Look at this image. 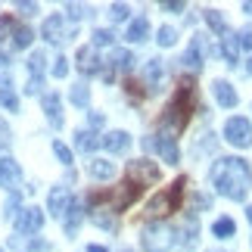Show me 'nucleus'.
Returning a JSON list of instances; mask_svg holds the SVG:
<instances>
[{
    "label": "nucleus",
    "instance_id": "nucleus-20",
    "mask_svg": "<svg viewBox=\"0 0 252 252\" xmlns=\"http://www.w3.org/2000/svg\"><path fill=\"white\" fill-rule=\"evenodd\" d=\"M134 63H137V60H134V53L131 50H112V56H109V69H106V72H128V69H134Z\"/></svg>",
    "mask_w": 252,
    "mask_h": 252
},
{
    "label": "nucleus",
    "instance_id": "nucleus-28",
    "mask_svg": "<svg viewBox=\"0 0 252 252\" xmlns=\"http://www.w3.org/2000/svg\"><path fill=\"white\" fill-rule=\"evenodd\" d=\"M206 22L212 32H218V34H227V22H224V16L218 13V9H206Z\"/></svg>",
    "mask_w": 252,
    "mask_h": 252
},
{
    "label": "nucleus",
    "instance_id": "nucleus-13",
    "mask_svg": "<svg viewBox=\"0 0 252 252\" xmlns=\"http://www.w3.org/2000/svg\"><path fill=\"white\" fill-rule=\"evenodd\" d=\"M147 150H159L162 159H165L168 165H174V162H178V143H174V137H165V134H162L159 140L147 137Z\"/></svg>",
    "mask_w": 252,
    "mask_h": 252
},
{
    "label": "nucleus",
    "instance_id": "nucleus-4",
    "mask_svg": "<svg viewBox=\"0 0 252 252\" xmlns=\"http://www.w3.org/2000/svg\"><path fill=\"white\" fill-rule=\"evenodd\" d=\"M178 234L165 224V221H153V224L143 227V234H140V246L147 249V252H168L178 240H174Z\"/></svg>",
    "mask_w": 252,
    "mask_h": 252
},
{
    "label": "nucleus",
    "instance_id": "nucleus-9",
    "mask_svg": "<svg viewBox=\"0 0 252 252\" xmlns=\"http://www.w3.org/2000/svg\"><path fill=\"white\" fill-rule=\"evenodd\" d=\"M22 181V168H19L16 159L0 156V187L3 190H16V184Z\"/></svg>",
    "mask_w": 252,
    "mask_h": 252
},
{
    "label": "nucleus",
    "instance_id": "nucleus-5",
    "mask_svg": "<svg viewBox=\"0 0 252 252\" xmlns=\"http://www.w3.org/2000/svg\"><path fill=\"white\" fill-rule=\"evenodd\" d=\"M224 137L230 147H240V150H249L252 147V122L243 119V115H234V119L224 122Z\"/></svg>",
    "mask_w": 252,
    "mask_h": 252
},
{
    "label": "nucleus",
    "instance_id": "nucleus-41",
    "mask_svg": "<svg viewBox=\"0 0 252 252\" xmlns=\"http://www.w3.org/2000/svg\"><path fill=\"white\" fill-rule=\"evenodd\" d=\"M6 215H19V193H9V199H6Z\"/></svg>",
    "mask_w": 252,
    "mask_h": 252
},
{
    "label": "nucleus",
    "instance_id": "nucleus-7",
    "mask_svg": "<svg viewBox=\"0 0 252 252\" xmlns=\"http://www.w3.org/2000/svg\"><path fill=\"white\" fill-rule=\"evenodd\" d=\"M41 227H44V212L37 206L19 212V218H16V230H19V234H37Z\"/></svg>",
    "mask_w": 252,
    "mask_h": 252
},
{
    "label": "nucleus",
    "instance_id": "nucleus-35",
    "mask_svg": "<svg viewBox=\"0 0 252 252\" xmlns=\"http://www.w3.org/2000/svg\"><path fill=\"white\" fill-rule=\"evenodd\" d=\"M128 13H131V9L125 6V3H112V6H109V19H112V22H125V19H128Z\"/></svg>",
    "mask_w": 252,
    "mask_h": 252
},
{
    "label": "nucleus",
    "instance_id": "nucleus-3",
    "mask_svg": "<svg viewBox=\"0 0 252 252\" xmlns=\"http://www.w3.org/2000/svg\"><path fill=\"white\" fill-rule=\"evenodd\" d=\"M184 187H187V178H178L165 193L153 196L150 206H147V215L162 218V215H171V212H178V209H181V199H184Z\"/></svg>",
    "mask_w": 252,
    "mask_h": 252
},
{
    "label": "nucleus",
    "instance_id": "nucleus-12",
    "mask_svg": "<svg viewBox=\"0 0 252 252\" xmlns=\"http://www.w3.org/2000/svg\"><path fill=\"white\" fill-rule=\"evenodd\" d=\"M41 37L44 41H50V44H60L65 41V19L56 13L50 19H44V25H41Z\"/></svg>",
    "mask_w": 252,
    "mask_h": 252
},
{
    "label": "nucleus",
    "instance_id": "nucleus-36",
    "mask_svg": "<svg viewBox=\"0 0 252 252\" xmlns=\"http://www.w3.org/2000/svg\"><path fill=\"white\" fill-rule=\"evenodd\" d=\"M16 32V19L13 16H0V41H6V34Z\"/></svg>",
    "mask_w": 252,
    "mask_h": 252
},
{
    "label": "nucleus",
    "instance_id": "nucleus-37",
    "mask_svg": "<svg viewBox=\"0 0 252 252\" xmlns=\"http://www.w3.org/2000/svg\"><path fill=\"white\" fill-rule=\"evenodd\" d=\"M53 75H56V78H65V75H69V60H65V56H56V63H53Z\"/></svg>",
    "mask_w": 252,
    "mask_h": 252
},
{
    "label": "nucleus",
    "instance_id": "nucleus-44",
    "mask_svg": "<svg viewBox=\"0 0 252 252\" xmlns=\"http://www.w3.org/2000/svg\"><path fill=\"white\" fill-rule=\"evenodd\" d=\"M28 249H32V252H47V249H50V243H44V240H32Z\"/></svg>",
    "mask_w": 252,
    "mask_h": 252
},
{
    "label": "nucleus",
    "instance_id": "nucleus-25",
    "mask_svg": "<svg viewBox=\"0 0 252 252\" xmlns=\"http://www.w3.org/2000/svg\"><path fill=\"white\" fill-rule=\"evenodd\" d=\"M221 53H224L227 65H237V63H240V44H237V34H224V44H221Z\"/></svg>",
    "mask_w": 252,
    "mask_h": 252
},
{
    "label": "nucleus",
    "instance_id": "nucleus-2",
    "mask_svg": "<svg viewBox=\"0 0 252 252\" xmlns=\"http://www.w3.org/2000/svg\"><path fill=\"white\" fill-rule=\"evenodd\" d=\"M190 109H193V81H181L178 94L171 96V103L165 106V115H162V125L168 128L165 137H174L190 125Z\"/></svg>",
    "mask_w": 252,
    "mask_h": 252
},
{
    "label": "nucleus",
    "instance_id": "nucleus-42",
    "mask_svg": "<svg viewBox=\"0 0 252 252\" xmlns=\"http://www.w3.org/2000/svg\"><path fill=\"white\" fill-rule=\"evenodd\" d=\"M9 137H13V134H9V128H6V122L0 119V150H3V147H9Z\"/></svg>",
    "mask_w": 252,
    "mask_h": 252
},
{
    "label": "nucleus",
    "instance_id": "nucleus-46",
    "mask_svg": "<svg viewBox=\"0 0 252 252\" xmlns=\"http://www.w3.org/2000/svg\"><path fill=\"white\" fill-rule=\"evenodd\" d=\"M87 122H91V128H100V125H103V115H100V112H94Z\"/></svg>",
    "mask_w": 252,
    "mask_h": 252
},
{
    "label": "nucleus",
    "instance_id": "nucleus-21",
    "mask_svg": "<svg viewBox=\"0 0 252 252\" xmlns=\"http://www.w3.org/2000/svg\"><path fill=\"white\" fill-rule=\"evenodd\" d=\"M81 218H84V206H81L78 199H72L69 212H65V234H69V237H75V230H78Z\"/></svg>",
    "mask_w": 252,
    "mask_h": 252
},
{
    "label": "nucleus",
    "instance_id": "nucleus-32",
    "mask_svg": "<svg viewBox=\"0 0 252 252\" xmlns=\"http://www.w3.org/2000/svg\"><path fill=\"white\" fill-rule=\"evenodd\" d=\"M156 41H159L162 47H174V41H178V32H174L171 25H162V28H159V37H156Z\"/></svg>",
    "mask_w": 252,
    "mask_h": 252
},
{
    "label": "nucleus",
    "instance_id": "nucleus-54",
    "mask_svg": "<svg viewBox=\"0 0 252 252\" xmlns=\"http://www.w3.org/2000/svg\"><path fill=\"white\" fill-rule=\"evenodd\" d=\"M0 252H3V249H0Z\"/></svg>",
    "mask_w": 252,
    "mask_h": 252
},
{
    "label": "nucleus",
    "instance_id": "nucleus-47",
    "mask_svg": "<svg viewBox=\"0 0 252 252\" xmlns=\"http://www.w3.org/2000/svg\"><path fill=\"white\" fill-rule=\"evenodd\" d=\"M87 252H106V246H100V243H94V246H87Z\"/></svg>",
    "mask_w": 252,
    "mask_h": 252
},
{
    "label": "nucleus",
    "instance_id": "nucleus-11",
    "mask_svg": "<svg viewBox=\"0 0 252 252\" xmlns=\"http://www.w3.org/2000/svg\"><path fill=\"white\" fill-rule=\"evenodd\" d=\"M69 206H72V193H69V187H53V190H50V199H47V209H50V215L65 218Z\"/></svg>",
    "mask_w": 252,
    "mask_h": 252
},
{
    "label": "nucleus",
    "instance_id": "nucleus-18",
    "mask_svg": "<svg viewBox=\"0 0 252 252\" xmlns=\"http://www.w3.org/2000/svg\"><path fill=\"white\" fill-rule=\"evenodd\" d=\"M128 37L131 44H143L150 37V22H147V16H140V19H131V25H128Z\"/></svg>",
    "mask_w": 252,
    "mask_h": 252
},
{
    "label": "nucleus",
    "instance_id": "nucleus-49",
    "mask_svg": "<svg viewBox=\"0 0 252 252\" xmlns=\"http://www.w3.org/2000/svg\"><path fill=\"white\" fill-rule=\"evenodd\" d=\"M243 9H246V13H252V0H246V3H243Z\"/></svg>",
    "mask_w": 252,
    "mask_h": 252
},
{
    "label": "nucleus",
    "instance_id": "nucleus-27",
    "mask_svg": "<svg viewBox=\"0 0 252 252\" xmlns=\"http://www.w3.org/2000/svg\"><path fill=\"white\" fill-rule=\"evenodd\" d=\"M91 221L103 230H115V218L106 215V209H91Z\"/></svg>",
    "mask_w": 252,
    "mask_h": 252
},
{
    "label": "nucleus",
    "instance_id": "nucleus-8",
    "mask_svg": "<svg viewBox=\"0 0 252 252\" xmlns=\"http://www.w3.org/2000/svg\"><path fill=\"white\" fill-rule=\"evenodd\" d=\"M128 178L137 181V184H156L159 181V168L153 165L150 159H137V162L128 165Z\"/></svg>",
    "mask_w": 252,
    "mask_h": 252
},
{
    "label": "nucleus",
    "instance_id": "nucleus-53",
    "mask_svg": "<svg viewBox=\"0 0 252 252\" xmlns=\"http://www.w3.org/2000/svg\"><path fill=\"white\" fill-rule=\"evenodd\" d=\"M212 252H215V249H212Z\"/></svg>",
    "mask_w": 252,
    "mask_h": 252
},
{
    "label": "nucleus",
    "instance_id": "nucleus-40",
    "mask_svg": "<svg viewBox=\"0 0 252 252\" xmlns=\"http://www.w3.org/2000/svg\"><path fill=\"white\" fill-rule=\"evenodd\" d=\"M41 87H44V78H37V75H28L25 94H41Z\"/></svg>",
    "mask_w": 252,
    "mask_h": 252
},
{
    "label": "nucleus",
    "instance_id": "nucleus-34",
    "mask_svg": "<svg viewBox=\"0 0 252 252\" xmlns=\"http://www.w3.org/2000/svg\"><path fill=\"white\" fill-rule=\"evenodd\" d=\"M147 78H150V84H159V78H162V63L159 60L147 63Z\"/></svg>",
    "mask_w": 252,
    "mask_h": 252
},
{
    "label": "nucleus",
    "instance_id": "nucleus-33",
    "mask_svg": "<svg viewBox=\"0 0 252 252\" xmlns=\"http://www.w3.org/2000/svg\"><path fill=\"white\" fill-rule=\"evenodd\" d=\"M53 153H56V159H60L63 165H72V150L65 147V143H60V140H53Z\"/></svg>",
    "mask_w": 252,
    "mask_h": 252
},
{
    "label": "nucleus",
    "instance_id": "nucleus-48",
    "mask_svg": "<svg viewBox=\"0 0 252 252\" xmlns=\"http://www.w3.org/2000/svg\"><path fill=\"white\" fill-rule=\"evenodd\" d=\"M3 65H9V56H6V53H0V69H3Z\"/></svg>",
    "mask_w": 252,
    "mask_h": 252
},
{
    "label": "nucleus",
    "instance_id": "nucleus-38",
    "mask_svg": "<svg viewBox=\"0 0 252 252\" xmlns=\"http://www.w3.org/2000/svg\"><path fill=\"white\" fill-rule=\"evenodd\" d=\"M65 9H69V16H72V19H84V16H91V13H94L91 6H81V3H69Z\"/></svg>",
    "mask_w": 252,
    "mask_h": 252
},
{
    "label": "nucleus",
    "instance_id": "nucleus-24",
    "mask_svg": "<svg viewBox=\"0 0 252 252\" xmlns=\"http://www.w3.org/2000/svg\"><path fill=\"white\" fill-rule=\"evenodd\" d=\"M75 147H78L81 153H94L96 147H100V137H96V134L94 131H78V134H75Z\"/></svg>",
    "mask_w": 252,
    "mask_h": 252
},
{
    "label": "nucleus",
    "instance_id": "nucleus-23",
    "mask_svg": "<svg viewBox=\"0 0 252 252\" xmlns=\"http://www.w3.org/2000/svg\"><path fill=\"white\" fill-rule=\"evenodd\" d=\"M234 230H237V224H234V218H227V215H221V218L212 221V237H218V240L234 237Z\"/></svg>",
    "mask_w": 252,
    "mask_h": 252
},
{
    "label": "nucleus",
    "instance_id": "nucleus-29",
    "mask_svg": "<svg viewBox=\"0 0 252 252\" xmlns=\"http://www.w3.org/2000/svg\"><path fill=\"white\" fill-rule=\"evenodd\" d=\"M69 100L75 106H87V103H91V87H87V84H75L72 94H69Z\"/></svg>",
    "mask_w": 252,
    "mask_h": 252
},
{
    "label": "nucleus",
    "instance_id": "nucleus-39",
    "mask_svg": "<svg viewBox=\"0 0 252 252\" xmlns=\"http://www.w3.org/2000/svg\"><path fill=\"white\" fill-rule=\"evenodd\" d=\"M237 44L243 47V50H252V28H243V32H237Z\"/></svg>",
    "mask_w": 252,
    "mask_h": 252
},
{
    "label": "nucleus",
    "instance_id": "nucleus-50",
    "mask_svg": "<svg viewBox=\"0 0 252 252\" xmlns=\"http://www.w3.org/2000/svg\"><path fill=\"white\" fill-rule=\"evenodd\" d=\"M246 218H249V224H252V206H249V209H246Z\"/></svg>",
    "mask_w": 252,
    "mask_h": 252
},
{
    "label": "nucleus",
    "instance_id": "nucleus-17",
    "mask_svg": "<svg viewBox=\"0 0 252 252\" xmlns=\"http://www.w3.org/2000/svg\"><path fill=\"white\" fill-rule=\"evenodd\" d=\"M78 69L84 75H96V72H100V60H96L94 47H81V50H78Z\"/></svg>",
    "mask_w": 252,
    "mask_h": 252
},
{
    "label": "nucleus",
    "instance_id": "nucleus-26",
    "mask_svg": "<svg viewBox=\"0 0 252 252\" xmlns=\"http://www.w3.org/2000/svg\"><path fill=\"white\" fill-rule=\"evenodd\" d=\"M32 41H34L32 28H28V25H16V32H13V47H16V50H25Z\"/></svg>",
    "mask_w": 252,
    "mask_h": 252
},
{
    "label": "nucleus",
    "instance_id": "nucleus-1",
    "mask_svg": "<svg viewBox=\"0 0 252 252\" xmlns=\"http://www.w3.org/2000/svg\"><path fill=\"white\" fill-rule=\"evenodd\" d=\"M249 184H252V168L246 159H237V156H224L212 165V187L215 193L227 199H246L249 193Z\"/></svg>",
    "mask_w": 252,
    "mask_h": 252
},
{
    "label": "nucleus",
    "instance_id": "nucleus-51",
    "mask_svg": "<svg viewBox=\"0 0 252 252\" xmlns=\"http://www.w3.org/2000/svg\"><path fill=\"white\" fill-rule=\"evenodd\" d=\"M246 72H249V75H252V60H249V63H246Z\"/></svg>",
    "mask_w": 252,
    "mask_h": 252
},
{
    "label": "nucleus",
    "instance_id": "nucleus-15",
    "mask_svg": "<svg viewBox=\"0 0 252 252\" xmlns=\"http://www.w3.org/2000/svg\"><path fill=\"white\" fill-rule=\"evenodd\" d=\"M100 147H106L109 153H128L131 134H128V131H109L106 137H100Z\"/></svg>",
    "mask_w": 252,
    "mask_h": 252
},
{
    "label": "nucleus",
    "instance_id": "nucleus-16",
    "mask_svg": "<svg viewBox=\"0 0 252 252\" xmlns=\"http://www.w3.org/2000/svg\"><path fill=\"white\" fill-rule=\"evenodd\" d=\"M87 174L96 178V181H109V178H115V162H109V159H91V162H87Z\"/></svg>",
    "mask_w": 252,
    "mask_h": 252
},
{
    "label": "nucleus",
    "instance_id": "nucleus-22",
    "mask_svg": "<svg viewBox=\"0 0 252 252\" xmlns=\"http://www.w3.org/2000/svg\"><path fill=\"white\" fill-rule=\"evenodd\" d=\"M0 106L9 112H19V96L13 94V84H9V78H0Z\"/></svg>",
    "mask_w": 252,
    "mask_h": 252
},
{
    "label": "nucleus",
    "instance_id": "nucleus-45",
    "mask_svg": "<svg viewBox=\"0 0 252 252\" xmlns=\"http://www.w3.org/2000/svg\"><path fill=\"white\" fill-rule=\"evenodd\" d=\"M19 9H22V16H34L37 13V3H16Z\"/></svg>",
    "mask_w": 252,
    "mask_h": 252
},
{
    "label": "nucleus",
    "instance_id": "nucleus-30",
    "mask_svg": "<svg viewBox=\"0 0 252 252\" xmlns=\"http://www.w3.org/2000/svg\"><path fill=\"white\" fill-rule=\"evenodd\" d=\"M44 65H47V56H44L41 50H34V53H32V60H28V75H37V78H41Z\"/></svg>",
    "mask_w": 252,
    "mask_h": 252
},
{
    "label": "nucleus",
    "instance_id": "nucleus-14",
    "mask_svg": "<svg viewBox=\"0 0 252 252\" xmlns=\"http://www.w3.org/2000/svg\"><path fill=\"white\" fill-rule=\"evenodd\" d=\"M41 106L47 112V122L53 128H63V106H60V94H44L41 96Z\"/></svg>",
    "mask_w": 252,
    "mask_h": 252
},
{
    "label": "nucleus",
    "instance_id": "nucleus-10",
    "mask_svg": "<svg viewBox=\"0 0 252 252\" xmlns=\"http://www.w3.org/2000/svg\"><path fill=\"white\" fill-rule=\"evenodd\" d=\"M212 96H215V103L224 106V109H234V106L240 103L237 91H234V87H230V81H224V78H215V81H212Z\"/></svg>",
    "mask_w": 252,
    "mask_h": 252
},
{
    "label": "nucleus",
    "instance_id": "nucleus-19",
    "mask_svg": "<svg viewBox=\"0 0 252 252\" xmlns=\"http://www.w3.org/2000/svg\"><path fill=\"white\" fill-rule=\"evenodd\" d=\"M184 63H187V69H202V34H196L187 47V53H184Z\"/></svg>",
    "mask_w": 252,
    "mask_h": 252
},
{
    "label": "nucleus",
    "instance_id": "nucleus-52",
    "mask_svg": "<svg viewBox=\"0 0 252 252\" xmlns=\"http://www.w3.org/2000/svg\"><path fill=\"white\" fill-rule=\"evenodd\" d=\"M122 252H131V249H122Z\"/></svg>",
    "mask_w": 252,
    "mask_h": 252
},
{
    "label": "nucleus",
    "instance_id": "nucleus-31",
    "mask_svg": "<svg viewBox=\"0 0 252 252\" xmlns=\"http://www.w3.org/2000/svg\"><path fill=\"white\" fill-rule=\"evenodd\" d=\"M91 37H94V47H109V44L115 41V34L109 32V28H96Z\"/></svg>",
    "mask_w": 252,
    "mask_h": 252
},
{
    "label": "nucleus",
    "instance_id": "nucleus-6",
    "mask_svg": "<svg viewBox=\"0 0 252 252\" xmlns=\"http://www.w3.org/2000/svg\"><path fill=\"white\" fill-rule=\"evenodd\" d=\"M140 193H143V184H137V181H125V184H119L112 193H109V206H112V212H125L131 206V202H137L140 199Z\"/></svg>",
    "mask_w": 252,
    "mask_h": 252
},
{
    "label": "nucleus",
    "instance_id": "nucleus-43",
    "mask_svg": "<svg viewBox=\"0 0 252 252\" xmlns=\"http://www.w3.org/2000/svg\"><path fill=\"white\" fill-rule=\"evenodd\" d=\"M162 9H168V13H184V3H178V0H168V3H162Z\"/></svg>",
    "mask_w": 252,
    "mask_h": 252
}]
</instances>
